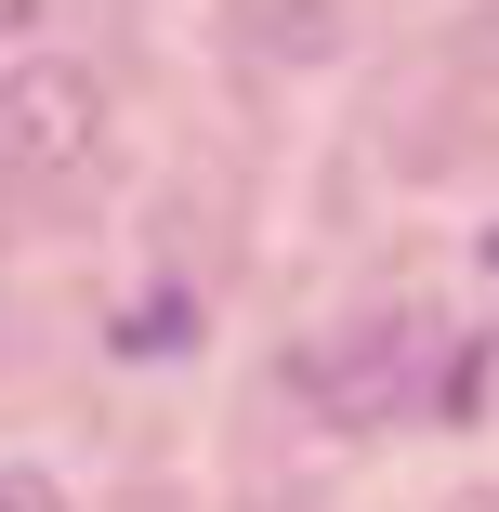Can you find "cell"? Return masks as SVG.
<instances>
[{
  "instance_id": "6da1fadb",
  "label": "cell",
  "mask_w": 499,
  "mask_h": 512,
  "mask_svg": "<svg viewBox=\"0 0 499 512\" xmlns=\"http://www.w3.org/2000/svg\"><path fill=\"white\" fill-rule=\"evenodd\" d=\"M92 132H106V92H92V66L40 53L0 79V171H79Z\"/></svg>"
},
{
  "instance_id": "7a4b0ae2",
  "label": "cell",
  "mask_w": 499,
  "mask_h": 512,
  "mask_svg": "<svg viewBox=\"0 0 499 512\" xmlns=\"http://www.w3.org/2000/svg\"><path fill=\"white\" fill-rule=\"evenodd\" d=\"M237 40L263 66H329L355 40V14H342V0H237Z\"/></svg>"
},
{
  "instance_id": "3957f363",
  "label": "cell",
  "mask_w": 499,
  "mask_h": 512,
  "mask_svg": "<svg viewBox=\"0 0 499 512\" xmlns=\"http://www.w3.org/2000/svg\"><path fill=\"white\" fill-rule=\"evenodd\" d=\"M460 79H473V92H499V0L460 27Z\"/></svg>"
},
{
  "instance_id": "277c9868",
  "label": "cell",
  "mask_w": 499,
  "mask_h": 512,
  "mask_svg": "<svg viewBox=\"0 0 499 512\" xmlns=\"http://www.w3.org/2000/svg\"><path fill=\"white\" fill-rule=\"evenodd\" d=\"M0 512H66V486L53 473H0Z\"/></svg>"
}]
</instances>
